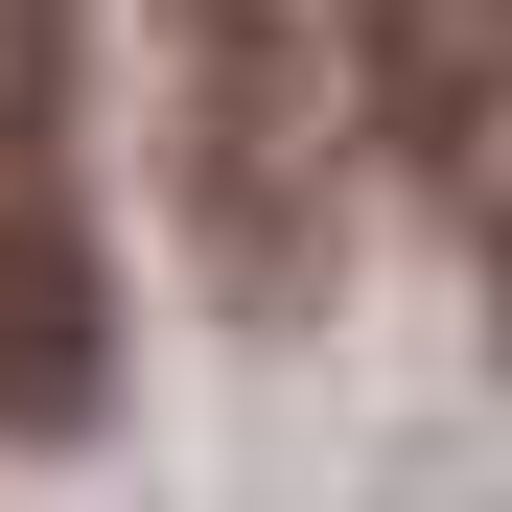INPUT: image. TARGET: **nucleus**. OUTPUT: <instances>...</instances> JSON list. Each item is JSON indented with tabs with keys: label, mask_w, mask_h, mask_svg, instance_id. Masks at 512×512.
I'll use <instances>...</instances> for the list:
<instances>
[{
	"label": "nucleus",
	"mask_w": 512,
	"mask_h": 512,
	"mask_svg": "<svg viewBox=\"0 0 512 512\" xmlns=\"http://www.w3.org/2000/svg\"><path fill=\"white\" fill-rule=\"evenodd\" d=\"M70 70H94V24L0 0V443H94V396H117V256H94Z\"/></svg>",
	"instance_id": "obj_1"
},
{
	"label": "nucleus",
	"mask_w": 512,
	"mask_h": 512,
	"mask_svg": "<svg viewBox=\"0 0 512 512\" xmlns=\"http://www.w3.org/2000/svg\"><path fill=\"white\" fill-rule=\"evenodd\" d=\"M187 233L233 303H303L326 280V70L280 0H187Z\"/></svg>",
	"instance_id": "obj_2"
},
{
	"label": "nucleus",
	"mask_w": 512,
	"mask_h": 512,
	"mask_svg": "<svg viewBox=\"0 0 512 512\" xmlns=\"http://www.w3.org/2000/svg\"><path fill=\"white\" fill-rule=\"evenodd\" d=\"M326 24H350V117L396 140V163H466L512 140V0H326Z\"/></svg>",
	"instance_id": "obj_3"
}]
</instances>
